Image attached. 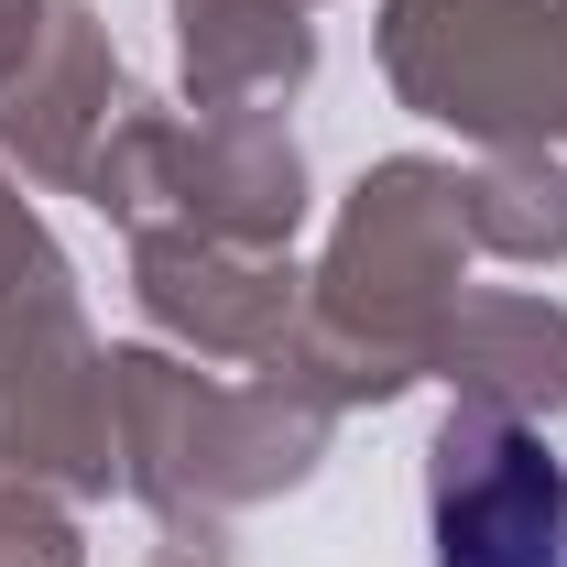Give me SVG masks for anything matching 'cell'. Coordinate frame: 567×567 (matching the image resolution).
<instances>
[{
    "label": "cell",
    "instance_id": "obj_1",
    "mask_svg": "<svg viewBox=\"0 0 567 567\" xmlns=\"http://www.w3.org/2000/svg\"><path fill=\"white\" fill-rule=\"evenodd\" d=\"M436 567H567V470L524 415H447L436 436Z\"/></svg>",
    "mask_w": 567,
    "mask_h": 567
}]
</instances>
